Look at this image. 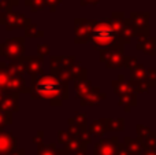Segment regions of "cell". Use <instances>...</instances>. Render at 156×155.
I'll return each mask as SVG.
<instances>
[{
    "mask_svg": "<svg viewBox=\"0 0 156 155\" xmlns=\"http://www.w3.org/2000/svg\"><path fill=\"white\" fill-rule=\"evenodd\" d=\"M10 76H11V74H8V73H5V71L0 70V88H2V89L7 88L8 81H10Z\"/></svg>",
    "mask_w": 156,
    "mask_h": 155,
    "instance_id": "obj_8",
    "label": "cell"
},
{
    "mask_svg": "<svg viewBox=\"0 0 156 155\" xmlns=\"http://www.w3.org/2000/svg\"><path fill=\"white\" fill-rule=\"evenodd\" d=\"M2 52L7 59H15L16 56L22 55L23 52V45H22V40H10L2 45Z\"/></svg>",
    "mask_w": 156,
    "mask_h": 155,
    "instance_id": "obj_3",
    "label": "cell"
},
{
    "mask_svg": "<svg viewBox=\"0 0 156 155\" xmlns=\"http://www.w3.org/2000/svg\"><path fill=\"white\" fill-rule=\"evenodd\" d=\"M22 85H23V80H22L21 77L15 76V73L11 74L7 88H10V89H12V91H18V89H21L22 88Z\"/></svg>",
    "mask_w": 156,
    "mask_h": 155,
    "instance_id": "obj_6",
    "label": "cell"
},
{
    "mask_svg": "<svg viewBox=\"0 0 156 155\" xmlns=\"http://www.w3.org/2000/svg\"><path fill=\"white\" fill-rule=\"evenodd\" d=\"M25 154V151H18V153H8V154H3V155H23Z\"/></svg>",
    "mask_w": 156,
    "mask_h": 155,
    "instance_id": "obj_9",
    "label": "cell"
},
{
    "mask_svg": "<svg viewBox=\"0 0 156 155\" xmlns=\"http://www.w3.org/2000/svg\"><path fill=\"white\" fill-rule=\"evenodd\" d=\"M34 92L40 98L52 99L60 95L62 85L55 77H41L34 84Z\"/></svg>",
    "mask_w": 156,
    "mask_h": 155,
    "instance_id": "obj_1",
    "label": "cell"
},
{
    "mask_svg": "<svg viewBox=\"0 0 156 155\" xmlns=\"http://www.w3.org/2000/svg\"><path fill=\"white\" fill-rule=\"evenodd\" d=\"M7 124H11V114L10 111H5V110L0 109V129L3 128Z\"/></svg>",
    "mask_w": 156,
    "mask_h": 155,
    "instance_id": "obj_7",
    "label": "cell"
},
{
    "mask_svg": "<svg viewBox=\"0 0 156 155\" xmlns=\"http://www.w3.org/2000/svg\"><path fill=\"white\" fill-rule=\"evenodd\" d=\"M2 98H3V89L0 88V99H2Z\"/></svg>",
    "mask_w": 156,
    "mask_h": 155,
    "instance_id": "obj_10",
    "label": "cell"
},
{
    "mask_svg": "<svg viewBox=\"0 0 156 155\" xmlns=\"http://www.w3.org/2000/svg\"><path fill=\"white\" fill-rule=\"evenodd\" d=\"M0 109L5 110V111H15L16 110V99L15 95H5L0 99Z\"/></svg>",
    "mask_w": 156,
    "mask_h": 155,
    "instance_id": "obj_5",
    "label": "cell"
},
{
    "mask_svg": "<svg viewBox=\"0 0 156 155\" xmlns=\"http://www.w3.org/2000/svg\"><path fill=\"white\" fill-rule=\"evenodd\" d=\"M16 140L11 133L7 132H0V155L12 153L15 150Z\"/></svg>",
    "mask_w": 156,
    "mask_h": 155,
    "instance_id": "obj_4",
    "label": "cell"
},
{
    "mask_svg": "<svg viewBox=\"0 0 156 155\" xmlns=\"http://www.w3.org/2000/svg\"><path fill=\"white\" fill-rule=\"evenodd\" d=\"M92 38L100 47H107L115 38V32L108 23H99L92 32Z\"/></svg>",
    "mask_w": 156,
    "mask_h": 155,
    "instance_id": "obj_2",
    "label": "cell"
}]
</instances>
